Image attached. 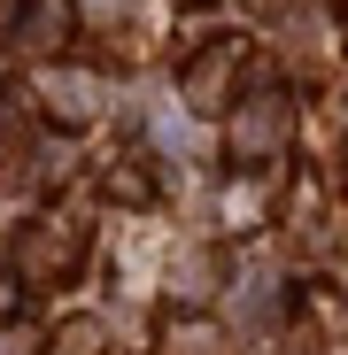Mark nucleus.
<instances>
[{
  "label": "nucleus",
  "mask_w": 348,
  "mask_h": 355,
  "mask_svg": "<svg viewBox=\"0 0 348 355\" xmlns=\"http://www.w3.org/2000/svg\"><path fill=\"white\" fill-rule=\"evenodd\" d=\"M47 31H63V0H31V46H47Z\"/></svg>",
  "instance_id": "obj_1"
},
{
  "label": "nucleus",
  "mask_w": 348,
  "mask_h": 355,
  "mask_svg": "<svg viewBox=\"0 0 348 355\" xmlns=\"http://www.w3.org/2000/svg\"><path fill=\"white\" fill-rule=\"evenodd\" d=\"M170 355H217V340L194 324V332H170Z\"/></svg>",
  "instance_id": "obj_2"
}]
</instances>
